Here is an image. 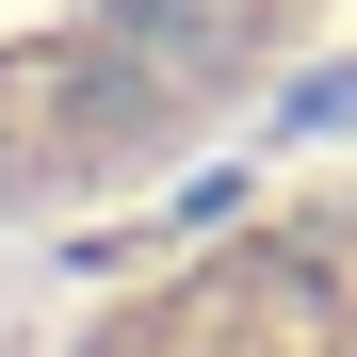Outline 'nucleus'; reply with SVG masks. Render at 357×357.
I'll return each mask as SVG.
<instances>
[{"instance_id": "nucleus-1", "label": "nucleus", "mask_w": 357, "mask_h": 357, "mask_svg": "<svg viewBox=\"0 0 357 357\" xmlns=\"http://www.w3.org/2000/svg\"><path fill=\"white\" fill-rule=\"evenodd\" d=\"M227 17H260V0H227Z\"/></svg>"}]
</instances>
